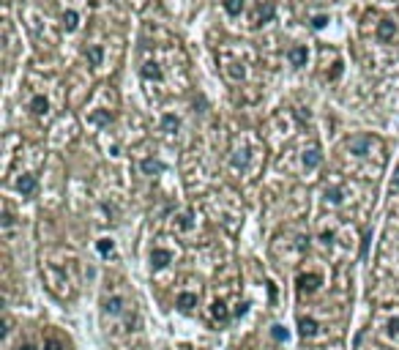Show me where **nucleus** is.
Segmentation results:
<instances>
[{"label": "nucleus", "instance_id": "obj_15", "mask_svg": "<svg viewBox=\"0 0 399 350\" xmlns=\"http://www.w3.org/2000/svg\"><path fill=\"white\" fill-rule=\"evenodd\" d=\"M287 58H290V63H293V66H306V58H309V52H306V47H301V44H298V47H293V49L287 52Z\"/></svg>", "mask_w": 399, "mask_h": 350}, {"label": "nucleus", "instance_id": "obj_25", "mask_svg": "<svg viewBox=\"0 0 399 350\" xmlns=\"http://www.w3.org/2000/svg\"><path fill=\"white\" fill-rule=\"evenodd\" d=\"M99 249H101V255H107V252H112V241H107V238H104V241L99 243Z\"/></svg>", "mask_w": 399, "mask_h": 350}, {"label": "nucleus", "instance_id": "obj_18", "mask_svg": "<svg viewBox=\"0 0 399 350\" xmlns=\"http://www.w3.org/2000/svg\"><path fill=\"white\" fill-rule=\"evenodd\" d=\"M211 317H213V320H219V323H224V320L230 317V314H227V307H224V301H213V304H211Z\"/></svg>", "mask_w": 399, "mask_h": 350}, {"label": "nucleus", "instance_id": "obj_26", "mask_svg": "<svg viewBox=\"0 0 399 350\" xmlns=\"http://www.w3.org/2000/svg\"><path fill=\"white\" fill-rule=\"evenodd\" d=\"M391 194H399V170H397V175H394V181H391Z\"/></svg>", "mask_w": 399, "mask_h": 350}, {"label": "nucleus", "instance_id": "obj_13", "mask_svg": "<svg viewBox=\"0 0 399 350\" xmlns=\"http://www.w3.org/2000/svg\"><path fill=\"white\" fill-rule=\"evenodd\" d=\"M320 161H323V154H320V148L304 151V167H306V172L317 170V167H320Z\"/></svg>", "mask_w": 399, "mask_h": 350}, {"label": "nucleus", "instance_id": "obj_10", "mask_svg": "<svg viewBox=\"0 0 399 350\" xmlns=\"http://www.w3.org/2000/svg\"><path fill=\"white\" fill-rule=\"evenodd\" d=\"M175 307L181 309V312H192L194 307H197V293H189V290H181L175 296Z\"/></svg>", "mask_w": 399, "mask_h": 350}, {"label": "nucleus", "instance_id": "obj_21", "mask_svg": "<svg viewBox=\"0 0 399 350\" xmlns=\"http://www.w3.org/2000/svg\"><path fill=\"white\" fill-rule=\"evenodd\" d=\"M44 350H66V345H63V339H58V337H47L44 339Z\"/></svg>", "mask_w": 399, "mask_h": 350}, {"label": "nucleus", "instance_id": "obj_2", "mask_svg": "<svg viewBox=\"0 0 399 350\" xmlns=\"http://www.w3.org/2000/svg\"><path fill=\"white\" fill-rule=\"evenodd\" d=\"M375 145H380L375 140V137H369V134H361V137H350V140H347V154L350 156H358V159H364V156H372V148H375Z\"/></svg>", "mask_w": 399, "mask_h": 350}, {"label": "nucleus", "instance_id": "obj_12", "mask_svg": "<svg viewBox=\"0 0 399 350\" xmlns=\"http://www.w3.org/2000/svg\"><path fill=\"white\" fill-rule=\"evenodd\" d=\"M298 287L306 293H315L320 287V273H301L298 276Z\"/></svg>", "mask_w": 399, "mask_h": 350}, {"label": "nucleus", "instance_id": "obj_4", "mask_svg": "<svg viewBox=\"0 0 399 350\" xmlns=\"http://www.w3.org/2000/svg\"><path fill=\"white\" fill-rule=\"evenodd\" d=\"M28 110L36 115V118H49V110H52V104H49V99L44 93H33L30 96V101H28Z\"/></svg>", "mask_w": 399, "mask_h": 350}, {"label": "nucleus", "instance_id": "obj_22", "mask_svg": "<svg viewBox=\"0 0 399 350\" xmlns=\"http://www.w3.org/2000/svg\"><path fill=\"white\" fill-rule=\"evenodd\" d=\"M161 123H164V129H167V131L178 129V118H172V115H164V120H161Z\"/></svg>", "mask_w": 399, "mask_h": 350}, {"label": "nucleus", "instance_id": "obj_1", "mask_svg": "<svg viewBox=\"0 0 399 350\" xmlns=\"http://www.w3.org/2000/svg\"><path fill=\"white\" fill-rule=\"evenodd\" d=\"M41 273L47 279V287L60 298L69 301L77 296V257L66 249H52L47 255H41Z\"/></svg>", "mask_w": 399, "mask_h": 350}, {"label": "nucleus", "instance_id": "obj_3", "mask_svg": "<svg viewBox=\"0 0 399 350\" xmlns=\"http://www.w3.org/2000/svg\"><path fill=\"white\" fill-rule=\"evenodd\" d=\"M249 161H252V148L246 143H235L233 151H230V167H233V172H246Z\"/></svg>", "mask_w": 399, "mask_h": 350}, {"label": "nucleus", "instance_id": "obj_11", "mask_svg": "<svg viewBox=\"0 0 399 350\" xmlns=\"http://www.w3.org/2000/svg\"><path fill=\"white\" fill-rule=\"evenodd\" d=\"M63 30L66 33H74L77 28H80V11H77V8H66L63 11Z\"/></svg>", "mask_w": 399, "mask_h": 350}, {"label": "nucleus", "instance_id": "obj_23", "mask_svg": "<svg viewBox=\"0 0 399 350\" xmlns=\"http://www.w3.org/2000/svg\"><path fill=\"white\" fill-rule=\"evenodd\" d=\"M388 334H391V337H399V317L388 320Z\"/></svg>", "mask_w": 399, "mask_h": 350}, {"label": "nucleus", "instance_id": "obj_14", "mask_svg": "<svg viewBox=\"0 0 399 350\" xmlns=\"http://www.w3.org/2000/svg\"><path fill=\"white\" fill-rule=\"evenodd\" d=\"M394 33H397V25H394L391 19H383V22L377 25V39H380L383 44H386V41H391V39H394Z\"/></svg>", "mask_w": 399, "mask_h": 350}, {"label": "nucleus", "instance_id": "obj_17", "mask_svg": "<svg viewBox=\"0 0 399 350\" xmlns=\"http://www.w3.org/2000/svg\"><path fill=\"white\" fill-rule=\"evenodd\" d=\"M140 170L145 172V175H159V172H164V164L156 161V159H148V161H142V164H140Z\"/></svg>", "mask_w": 399, "mask_h": 350}, {"label": "nucleus", "instance_id": "obj_28", "mask_svg": "<svg viewBox=\"0 0 399 350\" xmlns=\"http://www.w3.org/2000/svg\"><path fill=\"white\" fill-rule=\"evenodd\" d=\"M325 22H328V19H325V17H317V19H315V28H323Z\"/></svg>", "mask_w": 399, "mask_h": 350}, {"label": "nucleus", "instance_id": "obj_27", "mask_svg": "<svg viewBox=\"0 0 399 350\" xmlns=\"http://www.w3.org/2000/svg\"><path fill=\"white\" fill-rule=\"evenodd\" d=\"M17 350H39V348H36V345L33 342H22V345H19V348Z\"/></svg>", "mask_w": 399, "mask_h": 350}, {"label": "nucleus", "instance_id": "obj_5", "mask_svg": "<svg viewBox=\"0 0 399 350\" xmlns=\"http://www.w3.org/2000/svg\"><path fill=\"white\" fill-rule=\"evenodd\" d=\"M126 312V298L120 293H112V296L104 298V314L107 317H120Z\"/></svg>", "mask_w": 399, "mask_h": 350}, {"label": "nucleus", "instance_id": "obj_20", "mask_svg": "<svg viewBox=\"0 0 399 350\" xmlns=\"http://www.w3.org/2000/svg\"><path fill=\"white\" fill-rule=\"evenodd\" d=\"M224 11H227L230 17H238V14L243 11V0H224Z\"/></svg>", "mask_w": 399, "mask_h": 350}, {"label": "nucleus", "instance_id": "obj_9", "mask_svg": "<svg viewBox=\"0 0 399 350\" xmlns=\"http://www.w3.org/2000/svg\"><path fill=\"white\" fill-rule=\"evenodd\" d=\"M170 263H172V252L170 249L156 246V249L151 252V268H153V271H161V268H167Z\"/></svg>", "mask_w": 399, "mask_h": 350}, {"label": "nucleus", "instance_id": "obj_16", "mask_svg": "<svg viewBox=\"0 0 399 350\" xmlns=\"http://www.w3.org/2000/svg\"><path fill=\"white\" fill-rule=\"evenodd\" d=\"M298 331H301V337H315V334H317V320H315V317H301V320H298Z\"/></svg>", "mask_w": 399, "mask_h": 350}, {"label": "nucleus", "instance_id": "obj_8", "mask_svg": "<svg viewBox=\"0 0 399 350\" xmlns=\"http://www.w3.org/2000/svg\"><path fill=\"white\" fill-rule=\"evenodd\" d=\"M85 60L90 69H101L104 66V44H88L85 47Z\"/></svg>", "mask_w": 399, "mask_h": 350}, {"label": "nucleus", "instance_id": "obj_19", "mask_svg": "<svg viewBox=\"0 0 399 350\" xmlns=\"http://www.w3.org/2000/svg\"><path fill=\"white\" fill-rule=\"evenodd\" d=\"M192 227H194L192 214H181V216H178V222H172V230H192Z\"/></svg>", "mask_w": 399, "mask_h": 350}, {"label": "nucleus", "instance_id": "obj_24", "mask_svg": "<svg viewBox=\"0 0 399 350\" xmlns=\"http://www.w3.org/2000/svg\"><path fill=\"white\" fill-rule=\"evenodd\" d=\"M274 339H279V342H282V339H287V331H284L282 326H274Z\"/></svg>", "mask_w": 399, "mask_h": 350}, {"label": "nucleus", "instance_id": "obj_7", "mask_svg": "<svg viewBox=\"0 0 399 350\" xmlns=\"http://www.w3.org/2000/svg\"><path fill=\"white\" fill-rule=\"evenodd\" d=\"M36 189H39V181H36L33 172H22V175L17 178V192L22 197H33Z\"/></svg>", "mask_w": 399, "mask_h": 350}, {"label": "nucleus", "instance_id": "obj_6", "mask_svg": "<svg viewBox=\"0 0 399 350\" xmlns=\"http://www.w3.org/2000/svg\"><path fill=\"white\" fill-rule=\"evenodd\" d=\"M140 74H142V79L145 82H161L164 79V72H161V63L159 60H145V63L140 66Z\"/></svg>", "mask_w": 399, "mask_h": 350}]
</instances>
